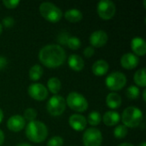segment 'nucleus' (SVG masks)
<instances>
[{
	"label": "nucleus",
	"mask_w": 146,
	"mask_h": 146,
	"mask_svg": "<svg viewBox=\"0 0 146 146\" xmlns=\"http://www.w3.org/2000/svg\"><path fill=\"white\" fill-rule=\"evenodd\" d=\"M126 94L130 99H137L139 96V88L136 86H131L127 89Z\"/></svg>",
	"instance_id": "a878e982"
},
{
	"label": "nucleus",
	"mask_w": 146,
	"mask_h": 146,
	"mask_svg": "<svg viewBox=\"0 0 146 146\" xmlns=\"http://www.w3.org/2000/svg\"><path fill=\"white\" fill-rule=\"evenodd\" d=\"M64 17L69 22L75 23V22H79L82 20L83 14L81 13L80 10H79L77 9H71L65 12Z\"/></svg>",
	"instance_id": "6ab92c4d"
},
{
	"label": "nucleus",
	"mask_w": 146,
	"mask_h": 146,
	"mask_svg": "<svg viewBox=\"0 0 146 146\" xmlns=\"http://www.w3.org/2000/svg\"><path fill=\"white\" fill-rule=\"evenodd\" d=\"M38 58L44 66L55 68L63 64L66 59V53L64 49L58 44H48L40 50Z\"/></svg>",
	"instance_id": "f257e3e1"
},
{
	"label": "nucleus",
	"mask_w": 146,
	"mask_h": 146,
	"mask_svg": "<svg viewBox=\"0 0 146 146\" xmlns=\"http://www.w3.org/2000/svg\"><path fill=\"white\" fill-rule=\"evenodd\" d=\"M121 98L115 92L110 93L106 98V104L110 109H117L121 105Z\"/></svg>",
	"instance_id": "aec40b11"
},
{
	"label": "nucleus",
	"mask_w": 146,
	"mask_h": 146,
	"mask_svg": "<svg viewBox=\"0 0 146 146\" xmlns=\"http://www.w3.org/2000/svg\"><path fill=\"white\" fill-rule=\"evenodd\" d=\"M63 139L60 136H53L47 143V146H62Z\"/></svg>",
	"instance_id": "c85d7f7f"
},
{
	"label": "nucleus",
	"mask_w": 146,
	"mask_h": 146,
	"mask_svg": "<svg viewBox=\"0 0 146 146\" xmlns=\"http://www.w3.org/2000/svg\"><path fill=\"white\" fill-rule=\"evenodd\" d=\"M109 63L105 60H98L92 65V73L96 76H104L109 71Z\"/></svg>",
	"instance_id": "f3484780"
},
{
	"label": "nucleus",
	"mask_w": 146,
	"mask_h": 146,
	"mask_svg": "<svg viewBox=\"0 0 146 146\" xmlns=\"http://www.w3.org/2000/svg\"><path fill=\"white\" fill-rule=\"evenodd\" d=\"M83 53H84L85 56H86V57H92L94 55V53H95V50H94V48L92 46H87L84 50Z\"/></svg>",
	"instance_id": "473e14b6"
},
{
	"label": "nucleus",
	"mask_w": 146,
	"mask_h": 146,
	"mask_svg": "<svg viewBox=\"0 0 146 146\" xmlns=\"http://www.w3.org/2000/svg\"><path fill=\"white\" fill-rule=\"evenodd\" d=\"M69 38L68 33L66 32H62L59 33L58 37H57V40L61 44H67V42Z\"/></svg>",
	"instance_id": "7c9ffc66"
},
{
	"label": "nucleus",
	"mask_w": 146,
	"mask_h": 146,
	"mask_svg": "<svg viewBox=\"0 0 146 146\" xmlns=\"http://www.w3.org/2000/svg\"><path fill=\"white\" fill-rule=\"evenodd\" d=\"M121 120V115L118 112L116 111H113V110H110L107 111L104 116H103V121L104 123L109 127H112V126H115L119 123Z\"/></svg>",
	"instance_id": "a211bd4d"
},
{
	"label": "nucleus",
	"mask_w": 146,
	"mask_h": 146,
	"mask_svg": "<svg viewBox=\"0 0 146 146\" xmlns=\"http://www.w3.org/2000/svg\"><path fill=\"white\" fill-rule=\"evenodd\" d=\"M47 86H48L49 91L51 93L57 94L61 90L62 84H61V81H60L59 79H57L56 77H53V78L49 79V80L47 82Z\"/></svg>",
	"instance_id": "412c9836"
},
{
	"label": "nucleus",
	"mask_w": 146,
	"mask_h": 146,
	"mask_svg": "<svg viewBox=\"0 0 146 146\" xmlns=\"http://www.w3.org/2000/svg\"><path fill=\"white\" fill-rule=\"evenodd\" d=\"M145 94H146V91L145 90V91H144V92H143V98H144V101H145V100H146Z\"/></svg>",
	"instance_id": "58836bf2"
},
{
	"label": "nucleus",
	"mask_w": 146,
	"mask_h": 146,
	"mask_svg": "<svg viewBox=\"0 0 146 146\" xmlns=\"http://www.w3.org/2000/svg\"><path fill=\"white\" fill-rule=\"evenodd\" d=\"M27 92L29 96L37 100V101H43L48 97V90L47 88L39 83H33L28 86Z\"/></svg>",
	"instance_id": "9d476101"
},
{
	"label": "nucleus",
	"mask_w": 146,
	"mask_h": 146,
	"mask_svg": "<svg viewBox=\"0 0 146 146\" xmlns=\"http://www.w3.org/2000/svg\"><path fill=\"white\" fill-rule=\"evenodd\" d=\"M119 146H134V145H132V144H130V143H123V144L120 145Z\"/></svg>",
	"instance_id": "e433bc0d"
},
{
	"label": "nucleus",
	"mask_w": 146,
	"mask_h": 146,
	"mask_svg": "<svg viewBox=\"0 0 146 146\" xmlns=\"http://www.w3.org/2000/svg\"><path fill=\"white\" fill-rule=\"evenodd\" d=\"M2 32H3V26H2V24L0 23V34L2 33Z\"/></svg>",
	"instance_id": "ea45409f"
},
{
	"label": "nucleus",
	"mask_w": 146,
	"mask_h": 146,
	"mask_svg": "<svg viewBox=\"0 0 146 146\" xmlns=\"http://www.w3.org/2000/svg\"><path fill=\"white\" fill-rule=\"evenodd\" d=\"M97 11L100 18L103 20H110L114 17L116 9L115 5L112 1L110 0H102L98 3Z\"/></svg>",
	"instance_id": "1a4fd4ad"
},
{
	"label": "nucleus",
	"mask_w": 146,
	"mask_h": 146,
	"mask_svg": "<svg viewBox=\"0 0 146 146\" xmlns=\"http://www.w3.org/2000/svg\"><path fill=\"white\" fill-rule=\"evenodd\" d=\"M101 121H102V116L100 113L98 111H92L88 115V118L86 121H88V123L92 126H98V124H100Z\"/></svg>",
	"instance_id": "b1692460"
},
{
	"label": "nucleus",
	"mask_w": 146,
	"mask_h": 146,
	"mask_svg": "<svg viewBox=\"0 0 146 146\" xmlns=\"http://www.w3.org/2000/svg\"><path fill=\"white\" fill-rule=\"evenodd\" d=\"M3 3L7 9H15L20 4L19 0H3Z\"/></svg>",
	"instance_id": "c756f323"
},
{
	"label": "nucleus",
	"mask_w": 146,
	"mask_h": 146,
	"mask_svg": "<svg viewBox=\"0 0 146 146\" xmlns=\"http://www.w3.org/2000/svg\"><path fill=\"white\" fill-rule=\"evenodd\" d=\"M68 123H69V126L74 131L81 132L86 128L87 121H86V119L85 118V116H83L82 115L74 114L69 117Z\"/></svg>",
	"instance_id": "ddd939ff"
},
{
	"label": "nucleus",
	"mask_w": 146,
	"mask_h": 146,
	"mask_svg": "<svg viewBox=\"0 0 146 146\" xmlns=\"http://www.w3.org/2000/svg\"><path fill=\"white\" fill-rule=\"evenodd\" d=\"M85 146H101L103 142V135L100 130L91 127L85 131L82 138Z\"/></svg>",
	"instance_id": "6e6552de"
},
{
	"label": "nucleus",
	"mask_w": 146,
	"mask_h": 146,
	"mask_svg": "<svg viewBox=\"0 0 146 146\" xmlns=\"http://www.w3.org/2000/svg\"><path fill=\"white\" fill-rule=\"evenodd\" d=\"M139 62V58L133 53H126L121 56V64L126 69H133L135 68Z\"/></svg>",
	"instance_id": "4468645a"
},
{
	"label": "nucleus",
	"mask_w": 146,
	"mask_h": 146,
	"mask_svg": "<svg viewBox=\"0 0 146 146\" xmlns=\"http://www.w3.org/2000/svg\"><path fill=\"white\" fill-rule=\"evenodd\" d=\"M67 45L69 49L75 50H78L81 46V41L77 37H69L67 42Z\"/></svg>",
	"instance_id": "393cba45"
},
{
	"label": "nucleus",
	"mask_w": 146,
	"mask_h": 146,
	"mask_svg": "<svg viewBox=\"0 0 146 146\" xmlns=\"http://www.w3.org/2000/svg\"><path fill=\"white\" fill-rule=\"evenodd\" d=\"M134 82L139 87H145L146 86V75L145 68H143L139 69L134 74Z\"/></svg>",
	"instance_id": "4be33fe9"
},
{
	"label": "nucleus",
	"mask_w": 146,
	"mask_h": 146,
	"mask_svg": "<svg viewBox=\"0 0 146 146\" xmlns=\"http://www.w3.org/2000/svg\"><path fill=\"white\" fill-rule=\"evenodd\" d=\"M7 64H8V60L4 56H0V70L4 69Z\"/></svg>",
	"instance_id": "72a5a7b5"
},
{
	"label": "nucleus",
	"mask_w": 146,
	"mask_h": 146,
	"mask_svg": "<svg viewBox=\"0 0 146 146\" xmlns=\"http://www.w3.org/2000/svg\"><path fill=\"white\" fill-rule=\"evenodd\" d=\"M139 146H146V143L145 142H142Z\"/></svg>",
	"instance_id": "a19ab883"
},
{
	"label": "nucleus",
	"mask_w": 146,
	"mask_h": 146,
	"mask_svg": "<svg viewBox=\"0 0 146 146\" xmlns=\"http://www.w3.org/2000/svg\"><path fill=\"white\" fill-rule=\"evenodd\" d=\"M131 49L137 56H144L146 53V43L140 37L133 38L131 41Z\"/></svg>",
	"instance_id": "2eb2a0df"
},
{
	"label": "nucleus",
	"mask_w": 146,
	"mask_h": 146,
	"mask_svg": "<svg viewBox=\"0 0 146 146\" xmlns=\"http://www.w3.org/2000/svg\"><path fill=\"white\" fill-rule=\"evenodd\" d=\"M66 104L68 107L76 112H85L88 108V102L86 98L80 93L73 92H70L66 100Z\"/></svg>",
	"instance_id": "39448f33"
},
{
	"label": "nucleus",
	"mask_w": 146,
	"mask_h": 146,
	"mask_svg": "<svg viewBox=\"0 0 146 146\" xmlns=\"http://www.w3.org/2000/svg\"><path fill=\"white\" fill-rule=\"evenodd\" d=\"M3 119V110L0 109V123L2 122Z\"/></svg>",
	"instance_id": "c9c22d12"
},
{
	"label": "nucleus",
	"mask_w": 146,
	"mask_h": 146,
	"mask_svg": "<svg viewBox=\"0 0 146 146\" xmlns=\"http://www.w3.org/2000/svg\"><path fill=\"white\" fill-rule=\"evenodd\" d=\"M15 24V20L11 16H7L3 19V25L6 28H11Z\"/></svg>",
	"instance_id": "2f4dec72"
},
{
	"label": "nucleus",
	"mask_w": 146,
	"mask_h": 146,
	"mask_svg": "<svg viewBox=\"0 0 146 146\" xmlns=\"http://www.w3.org/2000/svg\"><path fill=\"white\" fill-rule=\"evenodd\" d=\"M108 38H109L106 32L103 30H98L93 32L90 35L89 41L92 47L100 48L106 44V43L108 42Z\"/></svg>",
	"instance_id": "9b49d317"
},
{
	"label": "nucleus",
	"mask_w": 146,
	"mask_h": 146,
	"mask_svg": "<svg viewBox=\"0 0 146 146\" xmlns=\"http://www.w3.org/2000/svg\"><path fill=\"white\" fill-rule=\"evenodd\" d=\"M4 142V133L0 129V146L2 145Z\"/></svg>",
	"instance_id": "f704fd0d"
},
{
	"label": "nucleus",
	"mask_w": 146,
	"mask_h": 146,
	"mask_svg": "<svg viewBox=\"0 0 146 146\" xmlns=\"http://www.w3.org/2000/svg\"><path fill=\"white\" fill-rule=\"evenodd\" d=\"M43 75V68L40 65L35 64L29 70V78L33 81L38 80Z\"/></svg>",
	"instance_id": "5701e85b"
},
{
	"label": "nucleus",
	"mask_w": 146,
	"mask_h": 146,
	"mask_svg": "<svg viewBox=\"0 0 146 146\" xmlns=\"http://www.w3.org/2000/svg\"><path fill=\"white\" fill-rule=\"evenodd\" d=\"M17 146H32L31 145H28L27 143H23V144H19Z\"/></svg>",
	"instance_id": "4c0bfd02"
},
{
	"label": "nucleus",
	"mask_w": 146,
	"mask_h": 146,
	"mask_svg": "<svg viewBox=\"0 0 146 146\" xmlns=\"http://www.w3.org/2000/svg\"><path fill=\"white\" fill-rule=\"evenodd\" d=\"M26 136L31 142L41 143L48 136V128L42 121H30L26 127Z\"/></svg>",
	"instance_id": "f03ea898"
},
{
	"label": "nucleus",
	"mask_w": 146,
	"mask_h": 146,
	"mask_svg": "<svg viewBox=\"0 0 146 146\" xmlns=\"http://www.w3.org/2000/svg\"><path fill=\"white\" fill-rule=\"evenodd\" d=\"M127 134V128L124 125H119L114 130V135L116 139H124Z\"/></svg>",
	"instance_id": "bb28decb"
},
{
	"label": "nucleus",
	"mask_w": 146,
	"mask_h": 146,
	"mask_svg": "<svg viewBox=\"0 0 146 146\" xmlns=\"http://www.w3.org/2000/svg\"><path fill=\"white\" fill-rule=\"evenodd\" d=\"M106 86L111 91H120L127 84V77L121 72H113L105 80Z\"/></svg>",
	"instance_id": "0eeeda50"
},
{
	"label": "nucleus",
	"mask_w": 146,
	"mask_h": 146,
	"mask_svg": "<svg viewBox=\"0 0 146 146\" xmlns=\"http://www.w3.org/2000/svg\"><path fill=\"white\" fill-rule=\"evenodd\" d=\"M68 66L70 67L71 69L77 71V72L81 71L85 66V62H84L83 58L77 54L70 55L68 57Z\"/></svg>",
	"instance_id": "dca6fc26"
},
{
	"label": "nucleus",
	"mask_w": 146,
	"mask_h": 146,
	"mask_svg": "<svg viewBox=\"0 0 146 146\" xmlns=\"http://www.w3.org/2000/svg\"><path fill=\"white\" fill-rule=\"evenodd\" d=\"M26 125V121L23 116L20 115H15L9 118L7 121V127L12 132H20L21 131Z\"/></svg>",
	"instance_id": "f8f14e48"
},
{
	"label": "nucleus",
	"mask_w": 146,
	"mask_h": 146,
	"mask_svg": "<svg viewBox=\"0 0 146 146\" xmlns=\"http://www.w3.org/2000/svg\"><path fill=\"white\" fill-rule=\"evenodd\" d=\"M40 15L48 21L56 23L62 17V11L54 3L50 2H44L39 6Z\"/></svg>",
	"instance_id": "20e7f679"
},
{
	"label": "nucleus",
	"mask_w": 146,
	"mask_h": 146,
	"mask_svg": "<svg viewBox=\"0 0 146 146\" xmlns=\"http://www.w3.org/2000/svg\"><path fill=\"white\" fill-rule=\"evenodd\" d=\"M47 111L52 116H59L66 109V101L60 95L52 96L47 103Z\"/></svg>",
	"instance_id": "423d86ee"
},
{
	"label": "nucleus",
	"mask_w": 146,
	"mask_h": 146,
	"mask_svg": "<svg viewBox=\"0 0 146 146\" xmlns=\"http://www.w3.org/2000/svg\"><path fill=\"white\" fill-rule=\"evenodd\" d=\"M37 115H38V113H37V111L34 109L28 108V109H27L24 111V117L23 118L30 122V121H35V119L37 117Z\"/></svg>",
	"instance_id": "cd10ccee"
},
{
	"label": "nucleus",
	"mask_w": 146,
	"mask_h": 146,
	"mask_svg": "<svg viewBox=\"0 0 146 146\" xmlns=\"http://www.w3.org/2000/svg\"><path fill=\"white\" fill-rule=\"evenodd\" d=\"M143 112L137 107H127L122 113L121 120L126 127H137L143 121Z\"/></svg>",
	"instance_id": "7ed1b4c3"
}]
</instances>
